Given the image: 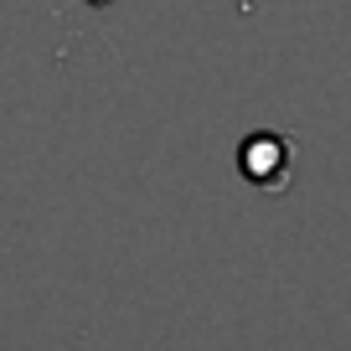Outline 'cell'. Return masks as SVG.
Masks as SVG:
<instances>
[{"instance_id": "1", "label": "cell", "mask_w": 351, "mask_h": 351, "mask_svg": "<svg viewBox=\"0 0 351 351\" xmlns=\"http://www.w3.org/2000/svg\"><path fill=\"white\" fill-rule=\"evenodd\" d=\"M289 160H295V150H289L285 134H253L238 150V165H243V176H248L253 186H285Z\"/></svg>"}]
</instances>
